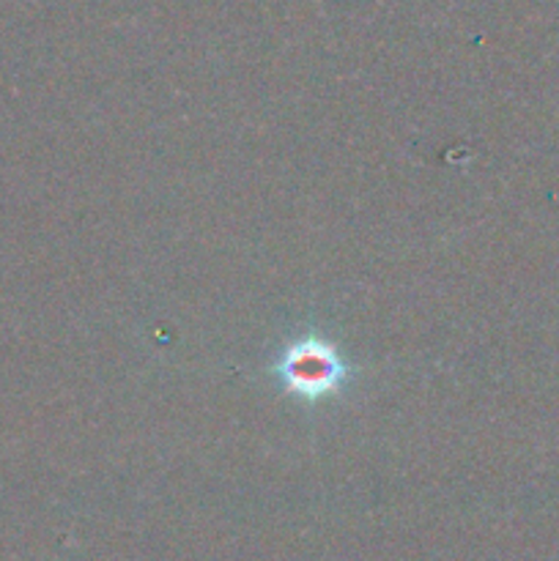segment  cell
Returning <instances> with one entry per match:
<instances>
[{
  "mask_svg": "<svg viewBox=\"0 0 559 561\" xmlns=\"http://www.w3.org/2000/svg\"><path fill=\"white\" fill-rule=\"evenodd\" d=\"M277 373L290 394L301 400H321L343 387L349 367L332 345L318 337H307L280 356Z\"/></svg>",
  "mask_w": 559,
  "mask_h": 561,
  "instance_id": "obj_1",
  "label": "cell"
}]
</instances>
